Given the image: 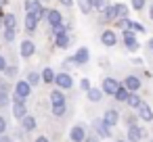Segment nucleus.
Here are the masks:
<instances>
[{"mask_svg": "<svg viewBox=\"0 0 153 142\" xmlns=\"http://www.w3.org/2000/svg\"><path fill=\"white\" fill-rule=\"evenodd\" d=\"M92 127H94L97 136H101V138H111V127H109L103 119H94V121H92Z\"/></svg>", "mask_w": 153, "mask_h": 142, "instance_id": "nucleus-7", "label": "nucleus"}, {"mask_svg": "<svg viewBox=\"0 0 153 142\" xmlns=\"http://www.w3.org/2000/svg\"><path fill=\"white\" fill-rule=\"evenodd\" d=\"M0 27H2V15H0Z\"/></svg>", "mask_w": 153, "mask_h": 142, "instance_id": "nucleus-49", "label": "nucleus"}, {"mask_svg": "<svg viewBox=\"0 0 153 142\" xmlns=\"http://www.w3.org/2000/svg\"><path fill=\"white\" fill-rule=\"evenodd\" d=\"M0 142H13V138H9V136H0Z\"/></svg>", "mask_w": 153, "mask_h": 142, "instance_id": "nucleus-47", "label": "nucleus"}, {"mask_svg": "<svg viewBox=\"0 0 153 142\" xmlns=\"http://www.w3.org/2000/svg\"><path fill=\"white\" fill-rule=\"evenodd\" d=\"M130 29L132 32H136V34H145L147 29H145V25L143 23H138V21H130Z\"/></svg>", "mask_w": 153, "mask_h": 142, "instance_id": "nucleus-33", "label": "nucleus"}, {"mask_svg": "<svg viewBox=\"0 0 153 142\" xmlns=\"http://www.w3.org/2000/svg\"><path fill=\"white\" fill-rule=\"evenodd\" d=\"M23 9H25V13L36 15L38 21H42V19L46 17V13H48V11L42 7V0H25V2H23Z\"/></svg>", "mask_w": 153, "mask_h": 142, "instance_id": "nucleus-1", "label": "nucleus"}, {"mask_svg": "<svg viewBox=\"0 0 153 142\" xmlns=\"http://www.w3.org/2000/svg\"><path fill=\"white\" fill-rule=\"evenodd\" d=\"M117 142H128V140H117Z\"/></svg>", "mask_w": 153, "mask_h": 142, "instance_id": "nucleus-50", "label": "nucleus"}, {"mask_svg": "<svg viewBox=\"0 0 153 142\" xmlns=\"http://www.w3.org/2000/svg\"><path fill=\"white\" fill-rule=\"evenodd\" d=\"M42 2H44V0H42Z\"/></svg>", "mask_w": 153, "mask_h": 142, "instance_id": "nucleus-52", "label": "nucleus"}, {"mask_svg": "<svg viewBox=\"0 0 153 142\" xmlns=\"http://www.w3.org/2000/svg\"><path fill=\"white\" fill-rule=\"evenodd\" d=\"M34 142H51V140H48V138H46V136H38V138H36V140H34Z\"/></svg>", "mask_w": 153, "mask_h": 142, "instance_id": "nucleus-44", "label": "nucleus"}, {"mask_svg": "<svg viewBox=\"0 0 153 142\" xmlns=\"http://www.w3.org/2000/svg\"><path fill=\"white\" fill-rule=\"evenodd\" d=\"M117 19V13H115V2H111L103 13H101V23H111Z\"/></svg>", "mask_w": 153, "mask_h": 142, "instance_id": "nucleus-14", "label": "nucleus"}, {"mask_svg": "<svg viewBox=\"0 0 153 142\" xmlns=\"http://www.w3.org/2000/svg\"><path fill=\"white\" fill-rule=\"evenodd\" d=\"M69 138H71V142H84V138H86L84 125H74L71 132H69Z\"/></svg>", "mask_w": 153, "mask_h": 142, "instance_id": "nucleus-18", "label": "nucleus"}, {"mask_svg": "<svg viewBox=\"0 0 153 142\" xmlns=\"http://www.w3.org/2000/svg\"><path fill=\"white\" fill-rule=\"evenodd\" d=\"M13 115H15V119H23V117L27 115L25 98H19V96H15V100H13Z\"/></svg>", "mask_w": 153, "mask_h": 142, "instance_id": "nucleus-4", "label": "nucleus"}, {"mask_svg": "<svg viewBox=\"0 0 153 142\" xmlns=\"http://www.w3.org/2000/svg\"><path fill=\"white\" fill-rule=\"evenodd\" d=\"M147 48H149V52H153V38L147 40Z\"/></svg>", "mask_w": 153, "mask_h": 142, "instance_id": "nucleus-45", "label": "nucleus"}, {"mask_svg": "<svg viewBox=\"0 0 153 142\" xmlns=\"http://www.w3.org/2000/svg\"><path fill=\"white\" fill-rule=\"evenodd\" d=\"M34 52H36V44H34L32 40H23L21 46H19V54H21L23 59H30Z\"/></svg>", "mask_w": 153, "mask_h": 142, "instance_id": "nucleus-15", "label": "nucleus"}, {"mask_svg": "<svg viewBox=\"0 0 153 142\" xmlns=\"http://www.w3.org/2000/svg\"><path fill=\"white\" fill-rule=\"evenodd\" d=\"M4 40H7V42H13V40H15V29H7V32H4Z\"/></svg>", "mask_w": 153, "mask_h": 142, "instance_id": "nucleus-37", "label": "nucleus"}, {"mask_svg": "<svg viewBox=\"0 0 153 142\" xmlns=\"http://www.w3.org/2000/svg\"><path fill=\"white\" fill-rule=\"evenodd\" d=\"M71 59H74V63H76V65H86V63H88V59H90V52H88V48H86V46H82V48H78V50H76V54H74Z\"/></svg>", "mask_w": 153, "mask_h": 142, "instance_id": "nucleus-16", "label": "nucleus"}, {"mask_svg": "<svg viewBox=\"0 0 153 142\" xmlns=\"http://www.w3.org/2000/svg\"><path fill=\"white\" fill-rule=\"evenodd\" d=\"M55 75H57V73H55L51 67H46V69L42 71V82H44V84H55Z\"/></svg>", "mask_w": 153, "mask_h": 142, "instance_id": "nucleus-27", "label": "nucleus"}, {"mask_svg": "<svg viewBox=\"0 0 153 142\" xmlns=\"http://www.w3.org/2000/svg\"><path fill=\"white\" fill-rule=\"evenodd\" d=\"M55 86H59V90H69L74 86V77L67 71H61L55 75Z\"/></svg>", "mask_w": 153, "mask_h": 142, "instance_id": "nucleus-3", "label": "nucleus"}, {"mask_svg": "<svg viewBox=\"0 0 153 142\" xmlns=\"http://www.w3.org/2000/svg\"><path fill=\"white\" fill-rule=\"evenodd\" d=\"M136 115H138V119H143V121H147V123L153 121V109H151L147 102H140V107L136 109Z\"/></svg>", "mask_w": 153, "mask_h": 142, "instance_id": "nucleus-11", "label": "nucleus"}, {"mask_svg": "<svg viewBox=\"0 0 153 142\" xmlns=\"http://www.w3.org/2000/svg\"><path fill=\"white\" fill-rule=\"evenodd\" d=\"M46 23L51 25V27H57V25H63V15L57 11V9H51L48 13H46Z\"/></svg>", "mask_w": 153, "mask_h": 142, "instance_id": "nucleus-12", "label": "nucleus"}, {"mask_svg": "<svg viewBox=\"0 0 153 142\" xmlns=\"http://www.w3.org/2000/svg\"><path fill=\"white\" fill-rule=\"evenodd\" d=\"M4 4H7V0H0V9H2Z\"/></svg>", "mask_w": 153, "mask_h": 142, "instance_id": "nucleus-48", "label": "nucleus"}, {"mask_svg": "<svg viewBox=\"0 0 153 142\" xmlns=\"http://www.w3.org/2000/svg\"><path fill=\"white\" fill-rule=\"evenodd\" d=\"M9 104V94L7 90H0V107H7Z\"/></svg>", "mask_w": 153, "mask_h": 142, "instance_id": "nucleus-35", "label": "nucleus"}, {"mask_svg": "<svg viewBox=\"0 0 153 142\" xmlns=\"http://www.w3.org/2000/svg\"><path fill=\"white\" fill-rule=\"evenodd\" d=\"M78 7H80V11H82L84 15H88V13L92 11V4H90V0H78Z\"/></svg>", "mask_w": 153, "mask_h": 142, "instance_id": "nucleus-31", "label": "nucleus"}, {"mask_svg": "<svg viewBox=\"0 0 153 142\" xmlns=\"http://www.w3.org/2000/svg\"><path fill=\"white\" fill-rule=\"evenodd\" d=\"M84 142H99V138H97V136H86Z\"/></svg>", "mask_w": 153, "mask_h": 142, "instance_id": "nucleus-42", "label": "nucleus"}, {"mask_svg": "<svg viewBox=\"0 0 153 142\" xmlns=\"http://www.w3.org/2000/svg\"><path fill=\"white\" fill-rule=\"evenodd\" d=\"M101 44L107 46V48H113V46L117 44V34H115L113 29H105V32L101 34Z\"/></svg>", "mask_w": 153, "mask_h": 142, "instance_id": "nucleus-8", "label": "nucleus"}, {"mask_svg": "<svg viewBox=\"0 0 153 142\" xmlns=\"http://www.w3.org/2000/svg\"><path fill=\"white\" fill-rule=\"evenodd\" d=\"M136 119H138V115H126L124 121H126V125L130 127V125H136Z\"/></svg>", "mask_w": 153, "mask_h": 142, "instance_id": "nucleus-36", "label": "nucleus"}, {"mask_svg": "<svg viewBox=\"0 0 153 142\" xmlns=\"http://www.w3.org/2000/svg\"><path fill=\"white\" fill-rule=\"evenodd\" d=\"M30 94H32V86L27 84V79H21V82L15 84V96H19V98H27Z\"/></svg>", "mask_w": 153, "mask_h": 142, "instance_id": "nucleus-10", "label": "nucleus"}, {"mask_svg": "<svg viewBox=\"0 0 153 142\" xmlns=\"http://www.w3.org/2000/svg\"><path fill=\"white\" fill-rule=\"evenodd\" d=\"M38 27V19L32 13H25V32H34Z\"/></svg>", "mask_w": 153, "mask_h": 142, "instance_id": "nucleus-21", "label": "nucleus"}, {"mask_svg": "<svg viewBox=\"0 0 153 142\" xmlns=\"http://www.w3.org/2000/svg\"><path fill=\"white\" fill-rule=\"evenodd\" d=\"M4 129H7V121H4V117H2V115H0V134H2Z\"/></svg>", "mask_w": 153, "mask_h": 142, "instance_id": "nucleus-40", "label": "nucleus"}, {"mask_svg": "<svg viewBox=\"0 0 153 142\" xmlns=\"http://www.w3.org/2000/svg\"><path fill=\"white\" fill-rule=\"evenodd\" d=\"M21 125H23L25 132H34V129H36V117H34V115H25V117L21 119Z\"/></svg>", "mask_w": 153, "mask_h": 142, "instance_id": "nucleus-19", "label": "nucleus"}, {"mask_svg": "<svg viewBox=\"0 0 153 142\" xmlns=\"http://www.w3.org/2000/svg\"><path fill=\"white\" fill-rule=\"evenodd\" d=\"M2 25H4L7 29H15V27H17V17H15V13L4 15V17H2Z\"/></svg>", "mask_w": 153, "mask_h": 142, "instance_id": "nucleus-20", "label": "nucleus"}, {"mask_svg": "<svg viewBox=\"0 0 153 142\" xmlns=\"http://www.w3.org/2000/svg\"><path fill=\"white\" fill-rule=\"evenodd\" d=\"M4 69H7V61H4V57H2V54H0V73H2Z\"/></svg>", "mask_w": 153, "mask_h": 142, "instance_id": "nucleus-41", "label": "nucleus"}, {"mask_svg": "<svg viewBox=\"0 0 153 142\" xmlns=\"http://www.w3.org/2000/svg\"><path fill=\"white\" fill-rule=\"evenodd\" d=\"M69 44H71V36L67 34V29H63V32L55 34V46H57V48L65 50V48H69Z\"/></svg>", "mask_w": 153, "mask_h": 142, "instance_id": "nucleus-6", "label": "nucleus"}, {"mask_svg": "<svg viewBox=\"0 0 153 142\" xmlns=\"http://www.w3.org/2000/svg\"><path fill=\"white\" fill-rule=\"evenodd\" d=\"M128 96H130V92L126 90V86H124V84H122V86H120V90L113 94V98H115L117 102H126V100H128Z\"/></svg>", "mask_w": 153, "mask_h": 142, "instance_id": "nucleus-23", "label": "nucleus"}, {"mask_svg": "<svg viewBox=\"0 0 153 142\" xmlns=\"http://www.w3.org/2000/svg\"><path fill=\"white\" fill-rule=\"evenodd\" d=\"M51 102L53 104H61V102H65V94H63V90H53L51 92Z\"/></svg>", "mask_w": 153, "mask_h": 142, "instance_id": "nucleus-24", "label": "nucleus"}, {"mask_svg": "<svg viewBox=\"0 0 153 142\" xmlns=\"http://www.w3.org/2000/svg\"><path fill=\"white\" fill-rule=\"evenodd\" d=\"M122 84L126 86V90H128V92H138V90H140V86H143L138 75H126V79H124Z\"/></svg>", "mask_w": 153, "mask_h": 142, "instance_id": "nucleus-9", "label": "nucleus"}, {"mask_svg": "<svg viewBox=\"0 0 153 142\" xmlns=\"http://www.w3.org/2000/svg\"><path fill=\"white\" fill-rule=\"evenodd\" d=\"M80 88H82V90H84V92H88V90H90V88H92V86H90V79H86V77H84V79H82V82H80Z\"/></svg>", "mask_w": 153, "mask_h": 142, "instance_id": "nucleus-38", "label": "nucleus"}, {"mask_svg": "<svg viewBox=\"0 0 153 142\" xmlns=\"http://www.w3.org/2000/svg\"><path fill=\"white\" fill-rule=\"evenodd\" d=\"M40 79H42L40 73H36V71H30V73H27V84H30V86H38Z\"/></svg>", "mask_w": 153, "mask_h": 142, "instance_id": "nucleus-30", "label": "nucleus"}, {"mask_svg": "<svg viewBox=\"0 0 153 142\" xmlns=\"http://www.w3.org/2000/svg\"><path fill=\"white\" fill-rule=\"evenodd\" d=\"M120 86H122V84H120L115 77H105V79H103V88H101V90H103V94L113 96V94L120 90Z\"/></svg>", "mask_w": 153, "mask_h": 142, "instance_id": "nucleus-5", "label": "nucleus"}, {"mask_svg": "<svg viewBox=\"0 0 153 142\" xmlns=\"http://www.w3.org/2000/svg\"><path fill=\"white\" fill-rule=\"evenodd\" d=\"M86 96H88L90 102H99V100L103 98V90H99V88H90V90L86 92Z\"/></svg>", "mask_w": 153, "mask_h": 142, "instance_id": "nucleus-22", "label": "nucleus"}, {"mask_svg": "<svg viewBox=\"0 0 153 142\" xmlns=\"http://www.w3.org/2000/svg\"><path fill=\"white\" fill-rule=\"evenodd\" d=\"M149 19L153 21V2H149Z\"/></svg>", "mask_w": 153, "mask_h": 142, "instance_id": "nucleus-46", "label": "nucleus"}, {"mask_svg": "<svg viewBox=\"0 0 153 142\" xmlns=\"http://www.w3.org/2000/svg\"><path fill=\"white\" fill-rule=\"evenodd\" d=\"M103 121H105L109 127H113V125H117V121H120V113H117L115 109H107L105 115H103Z\"/></svg>", "mask_w": 153, "mask_h": 142, "instance_id": "nucleus-17", "label": "nucleus"}, {"mask_svg": "<svg viewBox=\"0 0 153 142\" xmlns=\"http://www.w3.org/2000/svg\"><path fill=\"white\" fill-rule=\"evenodd\" d=\"M140 102H143V100L138 98V94H136V92H130V96H128L126 104H128L130 109H138V107H140Z\"/></svg>", "mask_w": 153, "mask_h": 142, "instance_id": "nucleus-25", "label": "nucleus"}, {"mask_svg": "<svg viewBox=\"0 0 153 142\" xmlns=\"http://www.w3.org/2000/svg\"><path fill=\"white\" fill-rule=\"evenodd\" d=\"M115 13H117V19H126L128 17V4L115 2Z\"/></svg>", "mask_w": 153, "mask_h": 142, "instance_id": "nucleus-26", "label": "nucleus"}, {"mask_svg": "<svg viewBox=\"0 0 153 142\" xmlns=\"http://www.w3.org/2000/svg\"><path fill=\"white\" fill-rule=\"evenodd\" d=\"M90 4H92V9H97L99 13H103L111 2H109V0H90Z\"/></svg>", "mask_w": 153, "mask_h": 142, "instance_id": "nucleus-28", "label": "nucleus"}, {"mask_svg": "<svg viewBox=\"0 0 153 142\" xmlns=\"http://www.w3.org/2000/svg\"><path fill=\"white\" fill-rule=\"evenodd\" d=\"M67 113V104L65 102H61V104H53V115L55 117H63Z\"/></svg>", "mask_w": 153, "mask_h": 142, "instance_id": "nucleus-29", "label": "nucleus"}, {"mask_svg": "<svg viewBox=\"0 0 153 142\" xmlns=\"http://www.w3.org/2000/svg\"><path fill=\"white\" fill-rule=\"evenodd\" d=\"M149 142H153V138H151V140H149Z\"/></svg>", "mask_w": 153, "mask_h": 142, "instance_id": "nucleus-51", "label": "nucleus"}, {"mask_svg": "<svg viewBox=\"0 0 153 142\" xmlns=\"http://www.w3.org/2000/svg\"><path fill=\"white\" fill-rule=\"evenodd\" d=\"M130 21H132V19H128V17H126V19H115V25L124 32V29H130Z\"/></svg>", "mask_w": 153, "mask_h": 142, "instance_id": "nucleus-32", "label": "nucleus"}, {"mask_svg": "<svg viewBox=\"0 0 153 142\" xmlns=\"http://www.w3.org/2000/svg\"><path fill=\"white\" fill-rule=\"evenodd\" d=\"M59 2H61L63 7H71V4H74V0H59Z\"/></svg>", "mask_w": 153, "mask_h": 142, "instance_id": "nucleus-43", "label": "nucleus"}, {"mask_svg": "<svg viewBox=\"0 0 153 142\" xmlns=\"http://www.w3.org/2000/svg\"><path fill=\"white\" fill-rule=\"evenodd\" d=\"M145 129L143 127H138V125H130L128 127V142H140L143 138H145Z\"/></svg>", "mask_w": 153, "mask_h": 142, "instance_id": "nucleus-13", "label": "nucleus"}, {"mask_svg": "<svg viewBox=\"0 0 153 142\" xmlns=\"http://www.w3.org/2000/svg\"><path fill=\"white\" fill-rule=\"evenodd\" d=\"M147 7V0H132V9L134 11H143Z\"/></svg>", "mask_w": 153, "mask_h": 142, "instance_id": "nucleus-34", "label": "nucleus"}, {"mask_svg": "<svg viewBox=\"0 0 153 142\" xmlns=\"http://www.w3.org/2000/svg\"><path fill=\"white\" fill-rule=\"evenodd\" d=\"M4 73H7L9 77H15V75H17V67H9V65H7V69H4Z\"/></svg>", "mask_w": 153, "mask_h": 142, "instance_id": "nucleus-39", "label": "nucleus"}, {"mask_svg": "<svg viewBox=\"0 0 153 142\" xmlns=\"http://www.w3.org/2000/svg\"><path fill=\"white\" fill-rule=\"evenodd\" d=\"M122 40H124V46H126L130 52H136V50L140 48L138 38H136V32H132V29H124V32H122Z\"/></svg>", "mask_w": 153, "mask_h": 142, "instance_id": "nucleus-2", "label": "nucleus"}]
</instances>
